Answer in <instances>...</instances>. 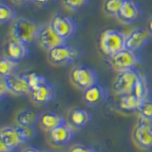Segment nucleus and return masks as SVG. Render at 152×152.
Listing matches in <instances>:
<instances>
[{
  "mask_svg": "<svg viewBox=\"0 0 152 152\" xmlns=\"http://www.w3.org/2000/svg\"><path fill=\"white\" fill-rule=\"evenodd\" d=\"M42 27V24L30 17H18L12 26V38L28 46L32 45L39 40Z\"/></svg>",
  "mask_w": 152,
  "mask_h": 152,
  "instance_id": "1",
  "label": "nucleus"
},
{
  "mask_svg": "<svg viewBox=\"0 0 152 152\" xmlns=\"http://www.w3.org/2000/svg\"><path fill=\"white\" fill-rule=\"evenodd\" d=\"M126 36L125 32L114 28H107L100 36V49L107 57H111L126 49Z\"/></svg>",
  "mask_w": 152,
  "mask_h": 152,
  "instance_id": "2",
  "label": "nucleus"
},
{
  "mask_svg": "<svg viewBox=\"0 0 152 152\" xmlns=\"http://www.w3.org/2000/svg\"><path fill=\"white\" fill-rule=\"evenodd\" d=\"M83 55L82 50L78 47L65 43L48 51V58L52 65L66 66L78 61Z\"/></svg>",
  "mask_w": 152,
  "mask_h": 152,
  "instance_id": "3",
  "label": "nucleus"
},
{
  "mask_svg": "<svg viewBox=\"0 0 152 152\" xmlns=\"http://www.w3.org/2000/svg\"><path fill=\"white\" fill-rule=\"evenodd\" d=\"M69 78L75 87L83 91L98 82V74L93 68L88 65H78L71 69Z\"/></svg>",
  "mask_w": 152,
  "mask_h": 152,
  "instance_id": "4",
  "label": "nucleus"
},
{
  "mask_svg": "<svg viewBox=\"0 0 152 152\" xmlns=\"http://www.w3.org/2000/svg\"><path fill=\"white\" fill-rule=\"evenodd\" d=\"M108 64L117 72L137 68L142 60L139 55V52H135L129 50H123L111 57H107Z\"/></svg>",
  "mask_w": 152,
  "mask_h": 152,
  "instance_id": "5",
  "label": "nucleus"
},
{
  "mask_svg": "<svg viewBox=\"0 0 152 152\" xmlns=\"http://www.w3.org/2000/svg\"><path fill=\"white\" fill-rule=\"evenodd\" d=\"M50 25L54 31L66 42L72 39L78 31L77 23L72 17L66 14H55L51 19Z\"/></svg>",
  "mask_w": 152,
  "mask_h": 152,
  "instance_id": "6",
  "label": "nucleus"
},
{
  "mask_svg": "<svg viewBox=\"0 0 152 152\" xmlns=\"http://www.w3.org/2000/svg\"><path fill=\"white\" fill-rule=\"evenodd\" d=\"M141 71L137 68L126 69L118 72L115 81L113 83V89L117 94L125 95L132 93L135 86L139 80Z\"/></svg>",
  "mask_w": 152,
  "mask_h": 152,
  "instance_id": "7",
  "label": "nucleus"
},
{
  "mask_svg": "<svg viewBox=\"0 0 152 152\" xmlns=\"http://www.w3.org/2000/svg\"><path fill=\"white\" fill-rule=\"evenodd\" d=\"M109 93L107 88L100 83L95 84L89 88L84 90L83 99L86 104L93 108L104 107L108 101Z\"/></svg>",
  "mask_w": 152,
  "mask_h": 152,
  "instance_id": "8",
  "label": "nucleus"
},
{
  "mask_svg": "<svg viewBox=\"0 0 152 152\" xmlns=\"http://www.w3.org/2000/svg\"><path fill=\"white\" fill-rule=\"evenodd\" d=\"M23 139L16 126H4L0 131V152H11L23 144Z\"/></svg>",
  "mask_w": 152,
  "mask_h": 152,
  "instance_id": "9",
  "label": "nucleus"
},
{
  "mask_svg": "<svg viewBox=\"0 0 152 152\" xmlns=\"http://www.w3.org/2000/svg\"><path fill=\"white\" fill-rule=\"evenodd\" d=\"M151 37V33L146 28H134L126 36V49L135 52H139L148 44Z\"/></svg>",
  "mask_w": 152,
  "mask_h": 152,
  "instance_id": "10",
  "label": "nucleus"
},
{
  "mask_svg": "<svg viewBox=\"0 0 152 152\" xmlns=\"http://www.w3.org/2000/svg\"><path fill=\"white\" fill-rule=\"evenodd\" d=\"M142 16V10L136 0H123L121 11L118 18L123 23L133 24L140 20Z\"/></svg>",
  "mask_w": 152,
  "mask_h": 152,
  "instance_id": "11",
  "label": "nucleus"
},
{
  "mask_svg": "<svg viewBox=\"0 0 152 152\" xmlns=\"http://www.w3.org/2000/svg\"><path fill=\"white\" fill-rule=\"evenodd\" d=\"M31 98L33 103L36 104H47L50 102L53 101L56 97V88L54 85L47 80L45 83L31 89Z\"/></svg>",
  "mask_w": 152,
  "mask_h": 152,
  "instance_id": "12",
  "label": "nucleus"
},
{
  "mask_svg": "<svg viewBox=\"0 0 152 152\" xmlns=\"http://www.w3.org/2000/svg\"><path fill=\"white\" fill-rule=\"evenodd\" d=\"M132 136L138 146L145 150H152V125L138 123Z\"/></svg>",
  "mask_w": 152,
  "mask_h": 152,
  "instance_id": "13",
  "label": "nucleus"
},
{
  "mask_svg": "<svg viewBox=\"0 0 152 152\" xmlns=\"http://www.w3.org/2000/svg\"><path fill=\"white\" fill-rule=\"evenodd\" d=\"M38 43H39V45L43 49L46 50L47 51H49L50 50L53 49V48L60 46L62 44H65V43H68V42L63 40L58 34H57L50 23V24H47V25H43Z\"/></svg>",
  "mask_w": 152,
  "mask_h": 152,
  "instance_id": "14",
  "label": "nucleus"
},
{
  "mask_svg": "<svg viewBox=\"0 0 152 152\" xmlns=\"http://www.w3.org/2000/svg\"><path fill=\"white\" fill-rule=\"evenodd\" d=\"M74 138V130L66 123L50 131V139L54 145L64 146L69 144Z\"/></svg>",
  "mask_w": 152,
  "mask_h": 152,
  "instance_id": "15",
  "label": "nucleus"
},
{
  "mask_svg": "<svg viewBox=\"0 0 152 152\" xmlns=\"http://www.w3.org/2000/svg\"><path fill=\"white\" fill-rule=\"evenodd\" d=\"M6 79L10 88V93L17 95V96L31 95V88L28 84L26 73H17Z\"/></svg>",
  "mask_w": 152,
  "mask_h": 152,
  "instance_id": "16",
  "label": "nucleus"
},
{
  "mask_svg": "<svg viewBox=\"0 0 152 152\" xmlns=\"http://www.w3.org/2000/svg\"><path fill=\"white\" fill-rule=\"evenodd\" d=\"M6 53L9 58H11L16 62L25 60L28 56L30 50L28 45L19 42L15 39H12L8 43L6 48Z\"/></svg>",
  "mask_w": 152,
  "mask_h": 152,
  "instance_id": "17",
  "label": "nucleus"
},
{
  "mask_svg": "<svg viewBox=\"0 0 152 152\" xmlns=\"http://www.w3.org/2000/svg\"><path fill=\"white\" fill-rule=\"evenodd\" d=\"M92 121V114L87 109L75 108L71 110L69 115V122L76 128L87 127Z\"/></svg>",
  "mask_w": 152,
  "mask_h": 152,
  "instance_id": "18",
  "label": "nucleus"
},
{
  "mask_svg": "<svg viewBox=\"0 0 152 152\" xmlns=\"http://www.w3.org/2000/svg\"><path fill=\"white\" fill-rule=\"evenodd\" d=\"M66 123V120L63 116L56 112H46L40 115L39 124L46 130H52L53 128L59 126L62 124Z\"/></svg>",
  "mask_w": 152,
  "mask_h": 152,
  "instance_id": "19",
  "label": "nucleus"
},
{
  "mask_svg": "<svg viewBox=\"0 0 152 152\" xmlns=\"http://www.w3.org/2000/svg\"><path fill=\"white\" fill-rule=\"evenodd\" d=\"M142 102L144 101L139 97H137L134 93H128L125 95H121L120 101H119V107L125 111H139Z\"/></svg>",
  "mask_w": 152,
  "mask_h": 152,
  "instance_id": "20",
  "label": "nucleus"
},
{
  "mask_svg": "<svg viewBox=\"0 0 152 152\" xmlns=\"http://www.w3.org/2000/svg\"><path fill=\"white\" fill-rule=\"evenodd\" d=\"M132 93H134L137 97L142 99V101H145V100L150 98V95H151L150 82H149L148 76L145 73L141 72L139 80H138Z\"/></svg>",
  "mask_w": 152,
  "mask_h": 152,
  "instance_id": "21",
  "label": "nucleus"
},
{
  "mask_svg": "<svg viewBox=\"0 0 152 152\" xmlns=\"http://www.w3.org/2000/svg\"><path fill=\"white\" fill-rule=\"evenodd\" d=\"M40 114L34 109H24L17 113L16 123L18 126H35L39 123Z\"/></svg>",
  "mask_w": 152,
  "mask_h": 152,
  "instance_id": "22",
  "label": "nucleus"
},
{
  "mask_svg": "<svg viewBox=\"0 0 152 152\" xmlns=\"http://www.w3.org/2000/svg\"><path fill=\"white\" fill-rule=\"evenodd\" d=\"M17 19L16 10L9 3L1 1L0 3V23L2 26H8L10 24H13Z\"/></svg>",
  "mask_w": 152,
  "mask_h": 152,
  "instance_id": "23",
  "label": "nucleus"
},
{
  "mask_svg": "<svg viewBox=\"0 0 152 152\" xmlns=\"http://www.w3.org/2000/svg\"><path fill=\"white\" fill-rule=\"evenodd\" d=\"M19 62L14 61L9 58L7 55H3L0 60V74L1 77L9 78L17 74V70L19 68Z\"/></svg>",
  "mask_w": 152,
  "mask_h": 152,
  "instance_id": "24",
  "label": "nucleus"
},
{
  "mask_svg": "<svg viewBox=\"0 0 152 152\" xmlns=\"http://www.w3.org/2000/svg\"><path fill=\"white\" fill-rule=\"evenodd\" d=\"M123 4V0H104L103 4L104 12L107 15L117 17L119 15V12L121 11Z\"/></svg>",
  "mask_w": 152,
  "mask_h": 152,
  "instance_id": "25",
  "label": "nucleus"
},
{
  "mask_svg": "<svg viewBox=\"0 0 152 152\" xmlns=\"http://www.w3.org/2000/svg\"><path fill=\"white\" fill-rule=\"evenodd\" d=\"M62 1L64 6L69 11L78 12L88 6L90 0H62Z\"/></svg>",
  "mask_w": 152,
  "mask_h": 152,
  "instance_id": "26",
  "label": "nucleus"
},
{
  "mask_svg": "<svg viewBox=\"0 0 152 152\" xmlns=\"http://www.w3.org/2000/svg\"><path fill=\"white\" fill-rule=\"evenodd\" d=\"M17 128L19 132H20V135L22 137L24 142L31 141L36 137L37 131L34 126H23L17 125Z\"/></svg>",
  "mask_w": 152,
  "mask_h": 152,
  "instance_id": "27",
  "label": "nucleus"
},
{
  "mask_svg": "<svg viewBox=\"0 0 152 152\" xmlns=\"http://www.w3.org/2000/svg\"><path fill=\"white\" fill-rule=\"evenodd\" d=\"M26 76H27V79L28 81V84H30L31 89L38 87V86H40L43 83H45L48 80L46 77H44V76H42L38 73H35V72L26 73Z\"/></svg>",
  "mask_w": 152,
  "mask_h": 152,
  "instance_id": "28",
  "label": "nucleus"
},
{
  "mask_svg": "<svg viewBox=\"0 0 152 152\" xmlns=\"http://www.w3.org/2000/svg\"><path fill=\"white\" fill-rule=\"evenodd\" d=\"M139 113L141 115L152 120V99L151 98L142 102V106L139 109Z\"/></svg>",
  "mask_w": 152,
  "mask_h": 152,
  "instance_id": "29",
  "label": "nucleus"
},
{
  "mask_svg": "<svg viewBox=\"0 0 152 152\" xmlns=\"http://www.w3.org/2000/svg\"><path fill=\"white\" fill-rule=\"evenodd\" d=\"M8 93H10V88L7 83V79L5 77H1L0 78V96H1V100L6 97Z\"/></svg>",
  "mask_w": 152,
  "mask_h": 152,
  "instance_id": "30",
  "label": "nucleus"
},
{
  "mask_svg": "<svg viewBox=\"0 0 152 152\" xmlns=\"http://www.w3.org/2000/svg\"><path fill=\"white\" fill-rule=\"evenodd\" d=\"M70 152H97L92 147L86 145H76L71 148Z\"/></svg>",
  "mask_w": 152,
  "mask_h": 152,
  "instance_id": "31",
  "label": "nucleus"
},
{
  "mask_svg": "<svg viewBox=\"0 0 152 152\" xmlns=\"http://www.w3.org/2000/svg\"><path fill=\"white\" fill-rule=\"evenodd\" d=\"M32 3L35 4L38 8L46 9L53 5L55 3V0H32Z\"/></svg>",
  "mask_w": 152,
  "mask_h": 152,
  "instance_id": "32",
  "label": "nucleus"
},
{
  "mask_svg": "<svg viewBox=\"0 0 152 152\" xmlns=\"http://www.w3.org/2000/svg\"><path fill=\"white\" fill-rule=\"evenodd\" d=\"M12 1L15 4L19 5V6H25V5L32 2V0H12Z\"/></svg>",
  "mask_w": 152,
  "mask_h": 152,
  "instance_id": "33",
  "label": "nucleus"
},
{
  "mask_svg": "<svg viewBox=\"0 0 152 152\" xmlns=\"http://www.w3.org/2000/svg\"><path fill=\"white\" fill-rule=\"evenodd\" d=\"M23 152H45L40 148H37V147H28L23 150Z\"/></svg>",
  "mask_w": 152,
  "mask_h": 152,
  "instance_id": "34",
  "label": "nucleus"
},
{
  "mask_svg": "<svg viewBox=\"0 0 152 152\" xmlns=\"http://www.w3.org/2000/svg\"><path fill=\"white\" fill-rule=\"evenodd\" d=\"M146 28L148 30V31L151 33L152 35V17L149 19L148 21H147V24H146Z\"/></svg>",
  "mask_w": 152,
  "mask_h": 152,
  "instance_id": "35",
  "label": "nucleus"
}]
</instances>
